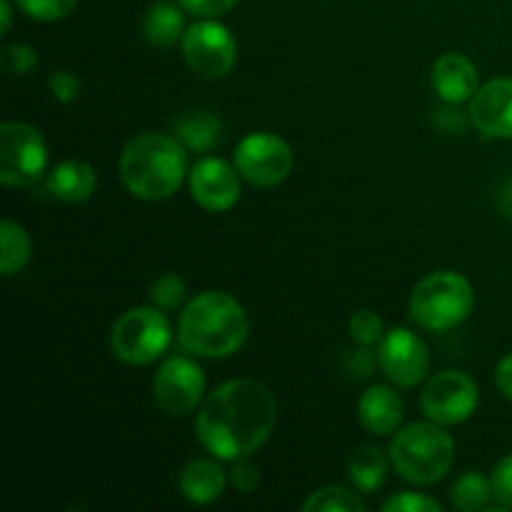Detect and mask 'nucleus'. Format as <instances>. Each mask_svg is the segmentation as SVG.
I'll return each instance as SVG.
<instances>
[{
	"instance_id": "f257e3e1",
	"label": "nucleus",
	"mask_w": 512,
	"mask_h": 512,
	"mask_svg": "<svg viewBox=\"0 0 512 512\" xmlns=\"http://www.w3.org/2000/svg\"><path fill=\"white\" fill-rule=\"evenodd\" d=\"M275 420L278 403L268 385L253 378H235L205 395L195 410V433L213 458L235 463L268 443Z\"/></svg>"
},
{
	"instance_id": "f03ea898",
	"label": "nucleus",
	"mask_w": 512,
	"mask_h": 512,
	"mask_svg": "<svg viewBox=\"0 0 512 512\" xmlns=\"http://www.w3.org/2000/svg\"><path fill=\"white\" fill-rule=\"evenodd\" d=\"M248 333V313L240 300L223 290H205L190 298L178 320L180 348L195 358H230L243 348Z\"/></svg>"
},
{
	"instance_id": "7ed1b4c3",
	"label": "nucleus",
	"mask_w": 512,
	"mask_h": 512,
	"mask_svg": "<svg viewBox=\"0 0 512 512\" xmlns=\"http://www.w3.org/2000/svg\"><path fill=\"white\" fill-rule=\"evenodd\" d=\"M178 138L140 133L123 148L118 160L120 183L133 198L158 203L173 198L188 178V153Z\"/></svg>"
},
{
	"instance_id": "20e7f679",
	"label": "nucleus",
	"mask_w": 512,
	"mask_h": 512,
	"mask_svg": "<svg viewBox=\"0 0 512 512\" xmlns=\"http://www.w3.org/2000/svg\"><path fill=\"white\" fill-rule=\"evenodd\" d=\"M390 463L405 483L428 485L440 483L455 463V440L445 433V425L410 423L400 428L390 440Z\"/></svg>"
},
{
	"instance_id": "39448f33",
	"label": "nucleus",
	"mask_w": 512,
	"mask_h": 512,
	"mask_svg": "<svg viewBox=\"0 0 512 512\" xmlns=\"http://www.w3.org/2000/svg\"><path fill=\"white\" fill-rule=\"evenodd\" d=\"M475 308V290L465 275L438 270L415 283L410 293V318L430 333H448L470 318Z\"/></svg>"
},
{
	"instance_id": "423d86ee",
	"label": "nucleus",
	"mask_w": 512,
	"mask_h": 512,
	"mask_svg": "<svg viewBox=\"0 0 512 512\" xmlns=\"http://www.w3.org/2000/svg\"><path fill=\"white\" fill-rule=\"evenodd\" d=\"M173 340L168 318L160 308H130L110 330V350L125 365H150Z\"/></svg>"
},
{
	"instance_id": "0eeeda50",
	"label": "nucleus",
	"mask_w": 512,
	"mask_h": 512,
	"mask_svg": "<svg viewBox=\"0 0 512 512\" xmlns=\"http://www.w3.org/2000/svg\"><path fill=\"white\" fill-rule=\"evenodd\" d=\"M48 145L38 128L20 120L0 125V183L5 188H33L45 178Z\"/></svg>"
},
{
	"instance_id": "6e6552de",
	"label": "nucleus",
	"mask_w": 512,
	"mask_h": 512,
	"mask_svg": "<svg viewBox=\"0 0 512 512\" xmlns=\"http://www.w3.org/2000/svg\"><path fill=\"white\" fill-rule=\"evenodd\" d=\"M180 45L188 68L200 78L220 80L238 63V40L215 18H200L190 25Z\"/></svg>"
},
{
	"instance_id": "1a4fd4ad",
	"label": "nucleus",
	"mask_w": 512,
	"mask_h": 512,
	"mask_svg": "<svg viewBox=\"0 0 512 512\" xmlns=\"http://www.w3.org/2000/svg\"><path fill=\"white\" fill-rule=\"evenodd\" d=\"M293 163V148L273 133L245 135L233 155V165L238 168L240 178L255 188H275L285 183Z\"/></svg>"
},
{
	"instance_id": "9d476101",
	"label": "nucleus",
	"mask_w": 512,
	"mask_h": 512,
	"mask_svg": "<svg viewBox=\"0 0 512 512\" xmlns=\"http://www.w3.org/2000/svg\"><path fill=\"white\" fill-rule=\"evenodd\" d=\"M480 405L478 383L460 370H443L425 383L420 395L423 415L440 425H460L475 415Z\"/></svg>"
},
{
	"instance_id": "9b49d317",
	"label": "nucleus",
	"mask_w": 512,
	"mask_h": 512,
	"mask_svg": "<svg viewBox=\"0 0 512 512\" xmlns=\"http://www.w3.org/2000/svg\"><path fill=\"white\" fill-rule=\"evenodd\" d=\"M205 373L195 360L185 355L168 358L153 378L155 405L170 418L195 413L205 400Z\"/></svg>"
},
{
	"instance_id": "f8f14e48",
	"label": "nucleus",
	"mask_w": 512,
	"mask_h": 512,
	"mask_svg": "<svg viewBox=\"0 0 512 512\" xmlns=\"http://www.w3.org/2000/svg\"><path fill=\"white\" fill-rule=\"evenodd\" d=\"M378 360L383 373L398 388H415L428 378L430 353L420 335L408 328H393L380 340Z\"/></svg>"
},
{
	"instance_id": "ddd939ff",
	"label": "nucleus",
	"mask_w": 512,
	"mask_h": 512,
	"mask_svg": "<svg viewBox=\"0 0 512 512\" xmlns=\"http://www.w3.org/2000/svg\"><path fill=\"white\" fill-rule=\"evenodd\" d=\"M190 195L210 213H225L240 200V173L220 158H200L188 175Z\"/></svg>"
},
{
	"instance_id": "4468645a",
	"label": "nucleus",
	"mask_w": 512,
	"mask_h": 512,
	"mask_svg": "<svg viewBox=\"0 0 512 512\" xmlns=\"http://www.w3.org/2000/svg\"><path fill=\"white\" fill-rule=\"evenodd\" d=\"M470 125L485 138H512V78H493L470 100Z\"/></svg>"
},
{
	"instance_id": "2eb2a0df",
	"label": "nucleus",
	"mask_w": 512,
	"mask_h": 512,
	"mask_svg": "<svg viewBox=\"0 0 512 512\" xmlns=\"http://www.w3.org/2000/svg\"><path fill=\"white\" fill-rule=\"evenodd\" d=\"M430 83L440 100L448 105H460L473 100L480 88V73L473 60L463 53H445L435 60L430 70Z\"/></svg>"
},
{
	"instance_id": "dca6fc26",
	"label": "nucleus",
	"mask_w": 512,
	"mask_h": 512,
	"mask_svg": "<svg viewBox=\"0 0 512 512\" xmlns=\"http://www.w3.org/2000/svg\"><path fill=\"white\" fill-rule=\"evenodd\" d=\"M405 418V403L400 393H395L388 385H373L365 390L358 400V420L368 433L380 435H395L403 425Z\"/></svg>"
},
{
	"instance_id": "f3484780",
	"label": "nucleus",
	"mask_w": 512,
	"mask_h": 512,
	"mask_svg": "<svg viewBox=\"0 0 512 512\" xmlns=\"http://www.w3.org/2000/svg\"><path fill=\"white\" fill-rule=\"evenodd\" d=\"M43 190L48 198L60 203H85L98 190V175L85 160H63L45 173Z\"/></svg>"
},
{
	"instance_id": "a211bd4d",
	"label": "nucleus",
	"mask_w": 512,
	"mask_h": 512,
	"mask_svg": "<svg viewBox=\"0 0 512 512\" xmlns=\"http://www.w3.org/2000/svg\"><path fill=\"white\" fill-rule=\"evenodd\" d=\"M228 475L220 468L218 458H195L183 468L178 480V488L183 498L193 505H210L223 495L228 485Z\"/></svg>"
},
{
	"instance_id": "6ab92c4d",
	"label": "nucleus",
	"mask_w": 512,
	"mask_h": 512,
	"mask_svg": "<svg viewBox=\"0 0 512 512\" xmlns=\"http://www.w3.org/2000/svg\"><path fill=\"white\" fill-rule=\"evenodd\" d=\"M180 8L175 3H168V0L150 5L143 18V35L153 48H170L178 40H183L188 28H185V18Z\"/></svg>"
},
{
	"instance_id": "aec40b11",
	"label": "nucleus",
	"mask_w": 512,
	"mask_h": 512,
	"mask_svg": "<svg viewBox=\"0 0 512 512\" xmlns=\"http://www.w3.org/2000/svg\"><path fill=\"white\" fill-rule=\"evenodd\" d=\"M390 465H393L390 463V455H385L383 450L375 448V445H360V448L350 455V483L355 485L358 493L373 495L375 490L383 488L385 480H388Z\"/></svg>"
},
{
	"instance_id": "412c9836",
	"label": "nucleus",
	"mask_w": 512,
	"mask_h": 512,
	"mask_svg": "<svg viewBox=\"0 0 512 512\" xmlns=\"http://www.w3.org/2000/svg\"><path fill=\"white\" fill-rule=\"evenodd\" d=\"M175 138L193 153H210L220 143L223 123L210 113H185L173 123Z\"/></svg>"
},
{
	"instance_id": "4be33fe9",
	"label": "nucleus",
	"mask_w": 512,
	"mask_h": 512,
	"mask_svg": "<svg viewBox=\"0 0 512 512\" xmlns=\"http://www.w3.org/2000/svg\"><path fill=\"white\" fill-rule=\"evenodd\" d=\"M0 270L5 278L18 275L25 265L30 263L33 255V240H30L28 230L15 220H3L0 223Z\"/></svg>"
},
{
	"instance_id": "5701e85b",
	"label": "nucleus",
	"mask_w": 512,
	"mask_h": 512,
	"mask_svg": "<svg viewBox=\"0 0 512 512\" xmlns=\"http://www.w3.org/2000/svg\"><path fill=\"white\" fill-rule=\"evenodd\" d=\"M490 500H493V483L485 475L475 473V470L460 475L453 483V490H450V503L460 512L488 510Z\"/></svg>"
},
{
	"instance_id": "b1692460",
	"label": "nucleus",
	"mask_w": 512,
	"mask_h": 512,
	"mask_svg": "<svg viewBox=\"0 0 512 512\" xmlns=\"http://www.w3.org/2000/svg\"><path fill=\"white\" fill-rule=\"evenodd\" d=\"M305 512H365L368 505L360 498V493H353L348 488H338V485H328L310 495L303 503Z\"/></svg>"
},
{
	"instance_id": "393cba45",
	"label": "nucleus",
	"mask_w": 512,
	"mask_h": 512,
	"mask_svg": "<svg viewBox=\"0 0 512 512\" xmlns=\"http://www.w3.org/2000/svg\"><path fill=\"white\" fill-rule=\"evenodd\" d=\"M78 3L80 0H15V5L28 18L40 20V23H58V20H65L78 8Z\"/></svg>"
},
{
	"instance_id": "a878e982",
	"label": "nucleus",
	"mask_w": 512,
	"mask_h": 512,
	"mask_svg": "<svg viewBox=\"0 0 512 512\" xmlns=\"http://www.w3.org/2000/svg\"><path fill=\"white\" fill-rule=\"evenodd\" d=\"M185 295H188V285L180 275H163L153 283L150 288V303L160 310H178L185 303Z\"/></svg>"
},
{
	"instance_id": "bb28decb",
	"label": "nucleus",
	"mask_w": 512,
	"mask_h": 512,
	"mask_svg": "<svg viewBox=\"0 0 512 512\" xmlns=\"http://www.w3.org/2000/svg\"><path fill=\"white\" fill-rule=\"evenodd\" d=\"M350 338L360 345V348H370V345H380L385 338V325L378 313L373 310H358L350 318Z\"/></svg>"
},
{
	"instance_id": "cd10ccee",
	"label": "nucleus",
	"mask_w": 512,
	"mask_h": 512,
	"mask_svg": "<svg viewBox=\"0 0 512 512\" xmlns=\"http://www.w3.org/2000/svg\"><path fill=\"white\" fill-rule=\"evenodd\" d=\"M0 58H3L5 73H10V75H30L38 70V63H40L38 53H35V50L25 43L5 45L3 53H0Z\"/></svg>"
},
{
	"instance_id": "c85d7f7f",
	"label": "nucleus",
	"mask_w": 512,
	"mask_h": 512,
	"mask_svg": "<svg viewBox=\"0 0 512 512\" xmlns=\"http://www.w3.org/2000/svg\"><path fill=\"white\" fill-rule=\"evenodd\" d=\"M383 510L385 512H443V505H440L438 500L428 498V495L405 490V493H395L393 498L385 500Z\"/></svg>"
},
{
	"instance_id": "c756f323",
	"label": "nucleus",
	"mask_w": 512,
	"mask_h": 512,
	"mask_svg": "<svg viewBox=\"0 0 512 512\" xmlns=\"http://www.w3.org/2000/svg\"><path fill=\"white\" fill-rule=\"evenodd\" d=\"M493 483V498L503 510H512V453L505 455L490 473Z\"/></svg>"
},
{
	"instance_id": "7c9ffc66",
	"label": "nucleus",
	"mask_w": 512,
	"mask_h": 512,
	"mask_svg": "<svg viewBox=\"0 0 512 512\" xmlns=\"http://www.w3.org/2000/svg\"><path fill=\"white\" fill-rule=\"evenodd\" d=\"M48 88L58 103H75L80 95V78L75 73H70V70H55L48 78Z\"/></svg>"
},
{
	"instance_id": "2f4dec72",
	"label": "nucleus",
	"mask_w": 512,
	"mask_h": 512,
	"mask_svg": "<svg viewBox=\"0 0 512 512\" xmlns=\"http://www.w3.org/2000/svg\"><path fill=\"white\" fill-rule=\"evenodd\" d=\"M228 480L238 493L250 495L260 485V470L255 468V463H250L248 458H240L235 460L233 470L228 473Z\"/></svg>"
},
{
	"instance_id": "473e14b6",
	"label": "nucleus",
	"mask_w": 512,
	"mask_h": 512,
	"mask_svg": "<svg viewBox=\"0 0 512 512\" xmlns=\"http://www.w3.org/2000/svg\"><path fill=\"white\" fill-rule=\"evenodd\" d=\"M238 0H180L185 13L195 15V18H220V15L230 13Z\"/></svg>"
},
{
	"instance_id": "72a5a7b5",
	"label": "nucleus",
	"mask_w": 512,
	"mask_h": 512,
	"mask_svg": "<svg viewBox=\"0 0 512 512\" xmlns=\"http://www.w3.org/2000/svg\"><path fill=\"white\" fill-rule=\"evenodd\" d=\"M495 385L512 403V353L505 355L498 363V368H495Z\"/></svg>"
},
{
	"instance_id": "f704fd0d",
	"label": "nucleus",
	"mask_w": 512,
	"mask_h": 512,
	"mask_svg": "<svg viewBox=\"0 0 512 512\" xmlns=\"http://www.w3.org/2000/svg\"><path fill=\"white\" fill-rule=\"evenodd\" d=\"M435 125H438L440 130H448V133H460L468 123H463V118H460L455 108H443L435 110Z\"/></svg>"
},
{
	"instance_id": "c9c22d12",
	"label": "nucleus",
	"mask_w": 512,
	"mask_h": 512,
	"mask_svg": "<svg viewBox=\"0 0 512 512\" xmlns=\"http://www.w3.org/2000/svg\"><path fill=\"white\" fill-rule=\"evenodd\" d=\"M498 205H500V210H503V215L512 218V180H508V183L503 185V190H500Z\"/></svg>"
},
{
	"instance_id": "e433bc0d",
	"label": "nucleus",
	"mask_w": 512,
	"mask_h": 512,
	"mask_svg": "<svg viewBox=\"0 0 512 512\" xmlns=\"http://www.w3.org/2000/svg\"><path fill=\"white\" fill-rule=\"evenodd\" d=\"M0 18H3V33H8L13 25V5L10 0H0Z\"/></svg>"
}]
</instances>
